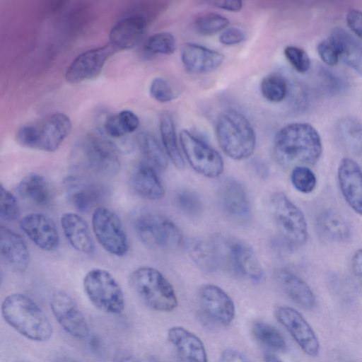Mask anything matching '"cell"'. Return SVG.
I'll list each match as a JSON object with an SVG mask.
<instances>
[{
	"label": "cell",
	"instance_id": "1",
	"mask_svg": "<svg viewBox=\"0 0 362 362\" xmlns=\"http://www.w3.org/2000/svg\"><path fill=\"white\" fill-rule=\"evenodd\" d=\"M322 153L321 137L316 129L305 122L283 127L274 140V154L284 165H314Z\"/></svg>",
	"mask_w": 362,
	"mask_h": 362
},
{
	"label": "cell",
	"instance_id": "2",
	"mask_svg": "<svg viewBox=\"0 0 362 362\" xmlns=\"http://www.w3.org/2000/svg\"><path fill=\"white\" fill-rule=\"evenodd\" d=\"M69 164L81 175L113 177L120 169L117 146L93 133L87 134L75 142L70 153Z\"/></svg>",
	"mask_w": 362,
	"mask_h": 362
},
{
	"label": "cell",
	"instance_id": "3",
	"mask_svg": "<svg viewBox=\"0 0 362 362\" xmlns=\"http://www.w3.org/2000/svg\"><path fill=\"white\" fill-rule=\"evenodd\" d=\"M6 322L25 338L38 342L49 340L53 333L50 320L41 307L24 293H13L2 302Z\"/></svg>",
	"mask_w": 362,
	"mask_h": 362
},
{
	"label": "cell",
	"instance_id": "4",
	"mask_svg": "<svg viewBox=\"0 0 362 362\" xmlns=\"http://www.w3.org/2000/svg\"><path fill=\"white\" fill-rule=\"evenodd\" d=\"M217 141L222 151L236 160L250 157L256 146V134L247 117L230 108L218 115L215 128Z\"/></svg>",
	"mask_w": 362,
	"mask_h": 362
},
{
	"label": "cell",
	"instance_id": "5",
	"mask_svg": "<svg viewBox=\"0 0 362 362\" xmlns=\"http://www.w3.org/2000/svg\"><path fill=\"white\" fill-rule=\"evenodd\" d=\"M71 129L69 117L61 112L44 119L22 125L16 132V141L23 147L46 152L55 151Z\"/></svg>",
	"mask_w": 362,
	"mask_h": 362
},
{
	"label": "cell",
	"instance_id": "6",
	"mask_svg": "<svg viewBox=\"0 0 362 362\" xmlns=\"http://www.w3.org/2000/svg\"><path fill=\"white\" fill-rule=\"evenodd\" d=\"M129 281L139 298L151 310L170 312L177 306L172 284L158 270L141 267L132 272Z\"/></svg>",
	"mask_w": 362,
	"mask_h": 362
},
{
	"label": "cell",
	"instance_id": "7",
	"mask_svg": "<svg viewBox=\"0 0 362 362\" xmlns=\"http://www.w3.org/2000/svg\"><path fill=\"white\" fill-rule=\"evenodd\" d=\"M133 226L139 240L151 249L175 250L182 243L178 226L160 214L141 211L134 218Z\"/></svg>",
	"mask_w": 362,
	"mask_h": 362
},
{
	"label": "cell",
	"instance_id": "8",
	"mask_svg": "<svg viewBox=\"0 0 362 362\" xmlns=\"http://www.w3.org/2000/svg\"><path fill=\"white\" fill-rule=\"evenodd\" d=\"M83 286L88 298L100 310L112 315L123 312V291L108 271L99 268L90 270L84 276Z\"/></svg>",
	"mask_w": 362,
	"mask_h": 362
},
{
	"label": "cell",
	"instance_id": "9",
	"mask_svg": "<svg viewBox=\"0 0 362 362\" xmlns=\"http://www.w3.org/2000/svg\"><path fill=\"white\" fill-rule=\"evenodd\" d=\"M271 210L282 238L289 245H304L308 236V225L302 211L283 192H275L270 199Z\"/></svg>",
	"mask_w": 362,
	"mask_h": 362
},
{
	"label": "cell",
	"instance_id": "10",
	"mask_svg": "<svg viewBox=\"0 0 362 362\" xmlns=\"http://www.w3.org/2000/svg\"><path fill=\"white\" fill-rule=\"evenodd\" d=\"M92 228L101 247L110 254L122 257L129 250V241L123 224L112 210L99 206L92 215Z\"/></svg>",
	"mask_w": 362,
	"mask_h": 362
},
{
	"label": "cell",
	"instance_id": "11",
	"mask_svg": "<svg viewBox=\"0 0 362 362\" xmlns=\"http://www.w3.org/2000/svg\"><path fill=\"white\" fill-rule=\"evenodd\" d=\"M180 141L186 159L195 171L211 178L222 174L223 160L215 149L187 129L180 132Z\"/></svg>",
	"mask_w": 362,
	"mask_h": 362
},
{
	"label": "cell",
	"instance_id": "12",
	"mask_svg": "<svg viewBox=\"0 0 362 362\" xmlns=\"http://www.w3.org/2000/svg\"><path fill=\"white\" fill-rule=\"evenodd\" d=\"M68 202L78 211L86 213L97 206L107 197V188L100 182L85 177L71 175L64 180Z\"/></svg>",
	"mask_w": 362,
	"mask_h": 362
},
{
	"label": "cell",
	"instance_id": "13",
	"mask_svg": "<svg viewBox=\"0 0 362 362\" xmlns=\"http://www.w3.org/2000/svg\"><path fill=\"white\" fill-rule=\"evenodd\" d=\"M274 315L305 354L312 357L318 355L320 346L317 337L300 313L281 305L275 309Z\"/></svg>",
	"mask_w": 362,
	"mask_h": 362
},
{
	"label": "cell",
	"instance_id": "14",
	"mask_svg": "<svg viewBox=\"0 0 362 362\" xmlns=\"http://www.w3.org/2000/svg\"><path fill=\"white\" fill-rule=\"evenodd\" d=\"M224 265L236 274L252 281H259L264 276L262 267L252 248L246 243L223 238Z\"/></svg>",
	"mask_w": 362,
	"mask_h": 362
},
{
	"label": "cell",
	"instance_id": "15",
	"mask_svg": "<svg viewBox=\"0 0 362 362\" xmlns=\"http://www.w3.org/2000/svg\"><path fill=\"white\" fill-rule=\"evenodd\" d=\"M218 202L224 215L232 221L243 224L251 218L250 199L245 187L234 178L223 180L218 188Z\"/></svg>",
	"mask_w": 362,
	"mask_h": 362
},
{
	"label": "cell",
	"instance_id": "16",
	"mask_svg": "<svg viewBox=\"0 0 362 362\" xmlns=\"http://www.w3.org/2000/svg\"><path fill=\"white\" fill-rule=\"evenodd\" d=\"M50 308L62 328L77 339L89 334L88 322L74 298L64 291L55 292L51 297Z\"/></svg>",
	"mask_w": 362,
	"mask_h": 362
},
{
	"label": "cell",
	"instance_id": "17",
	"mask_svg": "<svg viewBox=\"0 0 362 362\" xmlns=\"http://www.w3.org/2000/svg\"><path fill=\"white\" fill-rule=\"evenodd\" d=\"M116 52L117 49L109 42L81 53L68 66L65 74L66 81L78 83L96 78L106 61Z\"/></svg>",
	"mask_w": 362,
	"mask_h": 362
},
{
	"label": "cell",
	"instance_id": "18",
	"mask_svg": "<svg viewBox=\"0 0 362 362\" xmlns=\"http://www.w3.org/2000/svg\"><path fill=\"white\" fill-rule=\"evenodd\" d=\"M198 300L204 314L213 322L228 325L233 321L235 315L234 302L218 286H202L198 291Z\"/></svg>",
	"mask_w": 362,
	"mask_h": 362
},
{
	"label": "cell",
	"instance_id": "19",
	"mask_svg": "<svg viewBox=\"0 0 362 362\" xmlns=\"http://www.w3.org/2000/svg\"><path fill=\"white\" fill-rule=\"evenodd\" d=\"M22 231L39 248L53 251L59 245V235L54 221L46 214L31 213L19 222Z\"/></svg>",
	"mask_w": 362,
	"mask_h": 362
},
{
	"label": "cell",
	"instance_id": "20",
	"mask_svg": "<svg viewBox=\"0 0 362 362\" xmlns=\"http://www.w3.org/2000/svg\"><path fill=\"white\" fill-rule=\"evenodd\" d=\"M337 177L341 194L354 211L362 215V170L353 159L341 160Z\"/></svg>",
	"mask_w": 362,
	"mask_h": 362
},
{
	"label": "cell",
	"instance_id": "21",
	"mask_svg": "<svg viewBox=\"0 0 362 362\" xmlns=\"http://www.w3.org/2000/svg\"><path fill=\"white\" fill-rule=\"evenodd\" d=\"M0 255L1 262L13 272L22 273L28 267L30 253L25 242L4 226L0 228Z\"/></svg>",
	"mask_w": 362,
	"mask_h": 362
},
{
	"label": "cell",
	"instance_id": "22",
	"mask_svg": "<svg viewBox=\"0 0 362 362\" xmlns=\"http://www.w3.org/2000/svg\"><path fill=\"white\" fill-rule=\"evenodd\" d=\"M189 255L201 270L213 272L224 265L223 238H200L191 242Z\"/></svg>",
	"mask_w": 362,
	"mask_h": 362
},
{
	"label": "cell",
	"instance_id": "23",
	"mask_svg": "<svg viewBox=\"0 0 362 362\" xmlns=\"http://www.w3.org/2000/svg\"><path fill=\"white\" fill-rule=\"evenodd\" d=\"M180 57L185 69L192 74L213 71L223 63L221 53L193 42H186L181 47Z\"/></svg>",
	"mask_w": 362,
	"mask_h": 362
},
{
	"label": "cell",
	"instance_id": "24",
	"mask_svg": "<svg viewBox=\"0 0 362 362\" xmlns=\"http://www.w3.org/2000/svg\"><path fill=\"white\" fill-rule=\"evenodd\" d=\"M167 337L182 362H209L203 341L187 329L172 327L168 330Z\"/></svg>",
	"mask_w": 362,
	"mask_h": 362
},
{
	"label": "cell",
	"instance_id": "25",
	"mask_svg": "<svg viewBox=\"0 0 362 362\" xmlns=\"http://www.w3.org/2000/svg\"><path fill=\"white\" fill-rule=\"evenodd\" d=\"M146 25L147 18L143 15L125 17L111 28L109 42L117 51L133 48L141 39Z\"/></svg>",
	"mask_w": 362,
	"mask_h": 362
},
{
	"label": "cell",
	"instance_id": "26",
	"mask_svg": "<svg viewBox=\"0 0 362 362\" xmlns=\"http://www.w3.org/2000/svg\"><path fill=\"white\" fill-rule=\"evenodd\" d=\"M63 233L70 245L77 251L90 255L95 244L86 221L76 213L68 212L61 217Z\"/></svg>",
	"mask_w": 362,
	"mask_h": 362
},
{
	"label": "cell",
	"instance_id": "27",
	"mask_svg": "<svg viewBox=\"0 0 362 362\" xmlns=\"http://www.w3.org/2000/svg\"><path fill=\"white\" fill-rule=\"evenodd\" d=\"M275 279L284 293L299 307L313 309L316 303L314 293L307 283L295 274L285 270H278Z\"/></svg>",
	"mask_w": 362,
	"mask_h": 362
},
{
	"label": "cell",
	"instance_id": "28",
	"mask_svg": "<svg viewBox=\"0 0 362 362\" xmlns=\"http://www.w3.org/2000/svg\"><path fill=\"white\" fill-rule=\"evenodd\" d=\"M134 191L141 197L159 200L165 195V188L154 168L146 162L136 165L131 176Z\"/></svg>",
	"mask_w": 362,
	"mask_h": 362
},
{
	"label": "cell",
	"instance_id": "29",
	"mask_svg": "<svg viewBox=\"0 0 362 362\" xmlns=\"http://www.w3.org/2000/svg\"><path fill=\"white\" fill-rule=\"evenodd\" d=\"M18 194L27 202L41 207L48 206L53 202L54 192L47 180L38 173H30L17 185Z\"/></svg>",
	"mask_w": 362,
	"mask_h": 362
},
{
	"label": "cell",
	"instance_id": "30",
	"mask_svg": "<svg viewBox=\"0 0 362 362\" xmlns=\"http://www.w3.org/2000/svg\"><path fill=\"white\" fill-rule=\"evenodd\" d=\"M316 225L320 234L329 241L344 242L351 236L349 225L333 209L321 211L317 216Z\"/></svg>",
	"mask_w": 362,
	"mask_h": 362
},
{
	"label": "cell",
	"instance_id": "31",
	"mask_svg": "<svg viewBox=\"0 0 362 362\" xmlns=\"http://www.w3.org/2000/svg\"><path fill=\"white\" fill-rule=\"evenodd\" d=\"M331 35L339 45L340 59L362 75V45L342 28L334 29Z\"/></svg>",
	"mask_w": 362,
	"mask_h": 362
},
{
	"label": "cell",
	"instance_id": "32",
	"mask_svg": "<svg viewBox=\"0 0 362 362\" xmlns=\"http://www.w3.org/2000/svg\"><path fill=\"white\" fill-rule=\"evenodd\" d=\"M159 128L166 154L177 168H183L185 163L178 148L174 120L169 112L163 111L160 113Z\"/></svg>",
	"mask_w": 362,
	"mask_h": 362
},
{
	"label": "cell",
	"instance_id": "33",
	"mask_svg": "<svg viewBox=\"0 0 362 362\" xmlns=\"http://www.w3.org/2000/svg\"><path fill=\"white\" fill-rule=\"evenodd\" d=\"M337 136L341 144L354 154L362 155V123L357 119L346 117L336 126Z\"/></svg>",
	"mask_w": 362,
	"mask_h": 362
},
{
	"label": "cell",
	"instance_id": "34",
	"mask_svg": "<svg viewBox=\"0 0 362 362\" xmlns=\"http://www.w3.org/2000/svg\"><path fill=\"white\" fill-rule=\"evenodd\" d=\"M255 339L264 346L265 351L284 352L288 351L287 343L281 333L269 323L257 321L252 327Z\"/></svg>",
	"mask_w": 362,
	"mask_h": 362
},
{
	"label": "cell",
	"instance_id": "35",
	"mask_svg": "<svg viewBox=\"0 0 362 362\" xmlns=\"http://www.w3.org/2000/svg\"><path fill=\"white\" fill-rule=\"evenodd\" d=\"M139 126V119L135 113L129 110H122L106 118L104 129L113 138H119L136 131Z\"/></svg>",
	"mask_w": 362,
	"mask_h": 362
},
{
	"label": "cell",
	"instance_id": "36",
	"mask_svg": "<svg viewBox=\"0 0 362 362\" xmlns=\"http://www.w3.org/2000/svg\"><path fill=\"white\" fill-rule=\"evenodd\" d=\"M139 148L151 165L164 170L168 165L167 154L156 138L148 132H141L137 138Z\"/></svg>",
	"mask_w": 362,
	"mask_h": 362
},
{
	"label": "cell",
	"instance_id": "37",
	"mask_svg": "<svg viewBox=\"0 0 362 362\" xmlns=\"http://www.w3.org/2000/svg\"><path fill=\"white\" fill-rule=\"evenodd\" d=\"M260 91L267 100L271 103L281 102L287 95L286 81L279 74H269L262 79Z\"/></svg>",
	"mask_w": 362,
	"mask_h": 362
},
{
	"label": "cell",
	"instance_id": "38",
	"mask_svg": "<svg viewBox=\"0 0 362 362\" xmlns=\"http://www.w3.org/2000/svg\"><path fill=\"white\" fill-rule=\"evenodd\" d=\"M229 24L228 18L214 12L204 13L197 17L194 21L196 31L202 35H214L225 30Z\"/></svg>",
	"mask_w": 362,
	"mask_h": 362
},
{
	"label": "cell",
	"instance_id": "39",
	"mask_svg": "<svg viewBox=\"0 0 362 362\" xmlns=\"http://www.w3.org/2000/svg\"><path fill=\"white\" fill-rule=\"evenodd\" d=\"M144 47L148 52L153 54L170 55L175 51L176 40L170 33H158L146 40Z\"/></svg>",
	"mask_w": 362,
	"mask_h": 362
},
{
	"label": "cell",
	"instance_id": "40",
	"mask_svg": "<svg viewBox=\"0 0 362 362\" xmlns=\"http://www.w3.org/2000/svg\"><path fill=\"white\" fill-rule=\"evenodd\" d=\"M291 182L293 187L304 194L312 192L317 185L314 173L304 165H296L291 173Z\"/></svg>",
	"mask_w": 362,
	"mask_h": 362
},
{
	"label": "cell",
	"instance_id": "41",
	"mask_svg": "<svg viewBox=\"0 0 362 362\" xmlns=\"http://www.w3.org/2000/svg\"><path fill=\"white\" fill-rule=\"evenodd\" d=\"M175 203L180 211L190 217L199 216L203 209L199 196L189 189L180 191L175 196Z\"/></svg>",
	"mask_w": 362,
	"mask_h": 362
},
{
	"label": "cell",
	"instance_id": "42",
	"mask_svg": "<svg viewBox=\"0 0 362 362\" xmlns=\"http://www.w3.org/2000/svg\"><path fill=\"white\" fill-rule=\"evenodd\" d=\"M0 217L5 221H14L21 215V209L16 197L2 185L0 187Z\"/></svg>",
	"mask_w": 362,
	"mask_h": 362
},
{
	"label": "cell",
	"instance_id": "43",
	"mask_svg": "<svg viewBox=\"0 0 362 362\" xmlns=\"http://www.w3.org/2000/svg\"><path fill=\"white\" fill-rule=\"evenodd\" d=\"M317 52L321 60L327 65L334 66L338 64L340 59L339 47L332 35L317 44Z\"/></svg>",
	"mask_w": 362,
	"mask_h": 362
},
{
	"label": "cell",
	"instance_id": "44",
	"mask_svg": "<svg viewBox=\"0 0 362 362\" xmlns=\"http://www.w3.org/2000/svg\"><path fill=\"white\" fill-rule=\"evenodd\" d=\"M284 54L291 66L299 73H305L310 68V59L303 49L288 45L284 49Z\"/></svg>",
	"mask_w": 362,
	"mask_h": 362
},
{
	"label": "cell",
	"instance_id": "45",
	"mask_svg": "<svg viewBox=\"0 0 362 362\" xmlns=\"http://www.w3.org/2000/svg\"><path fill=\"white\" fill-rule=\"evenodd\" d=\"M151 96L158 102L168 103L175 97L174 91L168 81L161 78H154L149 86Z\"/></svg>",
	"mask_w": 362,
	"mask_h": 362
},
{
	"label": "cell",
	"instance_id": "46",
	"mask_svg": "<svg viewBox=\"0 0 362 362\" xmlns=\"http://www.w3.org/2000/svg\"><path fill=\"white\" fill-rule=\"evenodd\" d=\"M245 38V33L238 28L229 27L223 30L219 35V41L224 45H235L242 42Z\"/></svg>",
	"mask_w": 362,
	"mask_h": 362
},
{
	"label": "cell",
	"instance_id": "47",
	"mask_svg": "<svg viewBox=\"0 0 362 362\" xmlns=\"http://www.w3.org/2000/svg\"><path fill=\"white\" fill-rule=\"evenodd\" d=\"M346 21L349 28L362 39V11L349 10L346 16Z\"/></svg>",
	"mask_w": 362,
	"mask_h": 362
},
{
	"label": "cell",
	"instance_id": "48",
	"mask_svg": "<svg viewBox=\"0 0 362 362\" xmlns=\"http://www.w3.org/2000/svg\"><path fill=\"white\" fill-rule=\"evenodd\" d=\"M218 362H249V361L241 351L228 348L222 351Z\"/></svg>",
	"mask_w": 362,
	"mask_h": 362
},
{
	"label": "cell",
	"instance_id": "49",
	"mask_svg": "<svg viewBox=\"0 0 362 362\" xmlns=\"http://www.w3.org/2000/svg\"><path fill=\"white\" fill-rule=\"evenodd\" d=\"M264 362H299L297 359L284 352H274L265 351L264 354Z\"/></svg>",
	"mask_w": 362,
	"mask_h": 362
},
{
	"label": "cell",
	"instance_id": "50",
	"mask_svg": "<svg viewBox=\"0 0 362 362\" xmlns=\"http://www.w3.org/2000/svg\"><path fill=\"white\" fill-rule=\"evenodd\" d=\"M213 4L220 9L231 12L240 11L243 8V2L240 0L216 1Z\"/></svg>",
	"mask_w": 362,
	"mask_h": 362
},
{
	"label": "cell",
	"instance_id": "51",
	"mask_svg": "<svg viewBox=\"0 0 362 362\" xmlns=\"http://www.w3.org/2000/svg\"><path fill=\"white\" fill-rule=\"evenodd\" d=\"M351 267L355 276L362 284V249H358L353 255Z\"/></svg>",
	"mask_w": 362,
	"mask_h": 362
},
{
	"label": "cell",
	"instance_id": "52",
	"mask_svg": "<svg viewBox=\"0 0 362 362\" xmlns=\"http://www.w3.org/2000/svg\"><path fill=\"white\" fill-rule=\"evenodd\" d=\"M113 362H139L136 357L128 352L120 351L115 356Z\"/></svg>",
	"mask_w": 362,
	"mask_h": 362
},
{
	"label": "cell",
	"instance_id": "53",
	"mask_svg": "<svg viewBox=\"0 0 362 362\" xmlns=\"http://www.w3.org/2000/svg\"><path fill=\"white\" fill-rule=\"evenodd\" d=\"M334 362H355L353 360L349 358H346V357H339V358H337Z\"/></svg>",
	"mask_w": 362,
	"mask_h": 362
},
{
	"label": "cell",
	"instance_id": "54",
	"mask_svg": "<svg viewBox=\"0 0 362 362\" xmlns=\"http://www.w3.org/2000/svg\"><path fill=\"white\" fill-rule=\"evenodd\" d=\"M55 362H75L73 360L67 358H62L57 360Z\"/></svg>",
	"mask_w": 362,
	"mask_h": 362
}]
</instances>
